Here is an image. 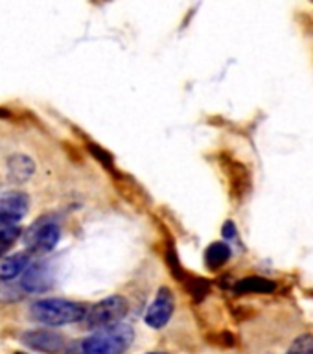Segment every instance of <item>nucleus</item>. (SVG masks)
<instances>
[{
	"mask_svg": "<svg viewBox=\"0 0 313 354\" xmlns=\"http://www.w3.org/2000/svg\"><path fill=\"white\" fill-rule=\"evenodd\" d=\"M129 304H127L126 297L122 295H111L107 299H102L99 303L87 310L85 314V325L91 330H99V328H109L126 317Z\"/></svg>",
	"mask_w": 313,
	"mask_h": 354,
	"instance_id": "nucleus-3",
	"label": "nucleus"
},
{
	"mask_svg": "<svg viewBox=\"0 0 313 354\" xmlns=\"http://www.w3.org/2000/svg\"><path fill=\"white\" fill-rule=\"evenodd\" d=\"M35 166L26 155H13L8 162V176L13 183H24L32 177Z\"/></svg>",
	"mask_w": 313,
	"mask_h": 354,
	"instance_id": "nucleus-10",
	"label": "nucleus"
},
{
	"mask_svg": "<svg viewBox=\"0 0 313 354\" xmlns=\"http://www.w3.org/2000/svg\"><path fill=\"white\" fill-rule=\"evenodd\" d=\"M15 299H21L19 292H17L15 286H8L4 281L0 284V301H15Z\"/></svg>",
	"mask_w": 313,
	"mask_h": 354,
	"instance_id": "nucleus-15",
	"label": "nucleus"
},
{
	"mask_svg": "<svg viewBox=\"0 0 313 354\" xmlns=\"http://www.w3.org/2000/svg\"><path fill=\"white\" fill-rule=\"evenodd\" d=\"M173 306H176V301H173V293L168 290V288H160L157 297L151 304H149L148 312H146V323H148L151 328H162V326L170 321L171 314H173Z\"/></svg>",
	"mask_w": 313,
	"mask_h": 354,
	"instance_id": "nucleus-6",
	"label": "nucleus"
},
{
	"mask_svg": "<svg viewBox=\"0 0 313 354\" xmlns=\"http://www.w3.org/2000/svg\"><path fill=\"white\" fill-rule=\"evenodd\" d=\"M17 354H24V353H17Z\"/></svg>",
	"mask_w": 313,
	"mask_h": 354,
	"instance_id": "nucleus-18",
	"label": "nucleus"
},
{
	"mask_svg": "<svg viewBox=\"0 0 313 354\" xmlns=\"http://www.w3.org/2000/svg\"><path fill=\"white\" fill-rule=\"evenodd\" d=\"M55 271L52 262L39 260L33 264H28V268L22 271V279L19 282L22 292L26 293H43L54 286Z\"/></svg>",
	"mask_w": 313,
	"mask_h": 354,
	"instance_id": "nucleus-5",
	"label": "nucleus"
},
{
	"mask_svg": "<svg viewBox=\"0 0 313 354\" xmlns=\"http://www.w3.org/2000/svg\"><path fill=\"white\" fill-rule=\"evenodd\" d=\"M87 308L68 299H41L30 308L32 319L46 326H63L85 319Z\"/></svg>",
	"mask_w": 313,
	"mask_h": 354,
	"instance_id": "nucleus-2",
	"label": "nucleus"
},
{
	"mask_svg": "<svg viewBox=\"0 0 313 354\" xmlns=\"http://www.w3.org/2000/svg\"><path fill=\"white\" fill-rule=\"evenodd\" d=\"M22 342L28 347L41 351L46 354H61L65 353V337L55 334L52 330H30L22 334Z\"/></svg>",
	"mask_w": 313,
	"mask_h": 354,
	"instance_id": "nucleus-8",
	"label": "nucleus"
},
{
	"mask_svg": "<svg viewBox=\"0 0 313 354\" xmlns=\"http://www.w3.org/2000/svg\"><path fill=\"white\" fill-rule=\"evenodd\" d=\"M275 290V282L264 277H247L236 284V292L240 293H269Z\"/></svg>",
	"mask_w": 313,
	"mask_h": 354,
	"instance_id": "nucleus-12",
	"label": "nucleus"
},
{
	"mask_svg": "<svg viewBox=\"0 0 313 354\" xmlns=\"http://www.w3.org/2000/svg\"><path fill=\"white\" fill-rule=\"evenodd\" d=\"M30 264V254L28 253H17L11 257L0 259V281H11L17 275H21L22 271L26 270Z\"/></svg>",
	"mask_w": 313,
	"mask_h": 354,
	"instance_id": "nucleus-9",
	"label": "nucleus"
},
{
	"mask_svg": "<svg viewBox=\"0 0 313 354\" xmlns=\"http://www.w3.org/2000/svg\"><path fill=\"white\" fill-rule=\"evenodd\" d=\"M26 194L22 192H8L0 198V225H17L28 212Z\"/></svg>",
	"mask_w": 313,
	"mask_h": 354,
	"instance_id": "nucleus-7",
	"label": "nucleus"
},
{
	"mask_svg": "<svg viewBox=\"0 0 313 354\" xmlns=\"http://www.w3.org/2000/svg\"><path fill=\"white\" fill-rule=\"evenodd\" d=\"M231 259V248L223 242L210 243L205 253V262L210 270H218L223 264H227V260Z\"/></svg>",
	"mask_w": 313,
	"mask_h": 354,
	"instance_id": "nucleus-11",
	"label": "nucleus"
},
{
	"mask_svg": "<svg viewBox=\"0 0 313 354\" xmlns=\"http://www.w3.org/2000/svg\"><path fill=\"white\" fill-rule=\"evenodd\" d=\"M19 236H21V229L17 225H0V259L13 248Z\"/></svg>",
	"mask_w": 313,
	"mask_h": 354,
	"instance_id": "nucleus-13",
	"label": "nucleus"
},
{
	"mask_svg": "<svg viewBox=\"0 0 313 354\" xmlns=\"http://www.w3.org/2000/svg\"><path fill=\"white\" fill-rule=\"evenodd\" d=\"M148 354H168V353H148Z\"/></svg>",
	"mask_w": 313,
	"mask_h": 354,
	"instance_id": "nucleus-17",
	"label": "nucleus"
},
{
	"mask_svg": "<svg viewBox=\"0 0 313 354\" xmlns=\"http://www.w3.org/2000/svg\"><path fill=\"white\" fill-rule=\"evenodd\" d=\"M286 354H313V334H303L292 343Z\"/></svg>",
	"mask_w": 313,
	"mask_h": 354,
	"instance_id": "nucleus-14",
	"label": "nucleus"
},
{
	"mask_svg": "<svg viewBox=\"0 0 313 354\" xmlns=\"http://www.w3.org/2000/svg\"><path fill=\"white\" fill-rule=\"evenodd\" d=\"M223 236L229 238V240L236 236V227H234L232 221H227L225 225H223Z\"/></svg>",
	"mask_w": 313,
	"mask_h": 354,
	"instance_id": "nucleus-16",
	"label": "nucleus"
},
{
	"mask_svg": "<svg viewBox=\"0 0 313 354\" xmlns=\"http://www.w3.org/2000/svg\"><path fill=\"white\" fill-rule=\"evenodd\" d=\"M59 238L61 229L57 221H54L52 218H39L37 221H33V225L24 234V243L30 249V253L44 254L57 245Z\"/></svg>",
	"mask_w": 313,
	"mask_h": 354,
	"instance_id": "nucleus-4",
	"label": "nucleus"
},
{
	"mask_svg": "<svg viewBox=\"0 0 313 354\" xmlns=\"http://www.w3.org/2000/svg\"><path fill=\"white\" fill-rule=\"evenodd\" d=\"M135 332L126 323L99 328L94 334L65 347V354H124L131 345Z\"/></svg>",
	"mask_w": 313,
	"mask_h": 354,
	"instance_id": "nucleus-1",
	"label": "nucleus"
}]
</instances>
